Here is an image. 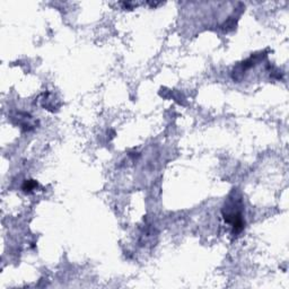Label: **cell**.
I'll return each instance as SVG.
<instances>
[{"instance_id": "cell-1", "label": "cell", "mask_w": 289, "mask_h": 289, "mask_svg": "<svg viewBox=\"0 0 289 289\" xmlns=\"http://www.w3.org/2000/svg\"><path fill=\"white\" fill-rule=\"evenodd\" d=\"M36 186H37V183L36 182H33V181H26V182L24 183V185H23V190L31 191V190H33V189H35Z\"/></svg>"}]
</instances>
